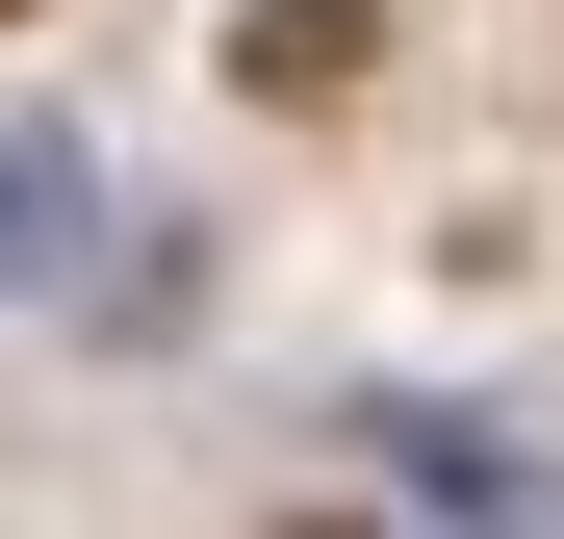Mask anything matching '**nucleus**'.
Listing matches in <instances>:
<instances>
[{"label": "nucleus", "mask_w": 564, "mask_h": 539, "mask_svg": "<svg viewBox=\"0 0 564 539\" xmlns=\"http://www.w3.org/2000/svg\"><path fill=\"white\" fill-rule=\"evenodd\" d=\"M359 26H386V0H257V77H282V104H334V77H359Z\"/></svg>", "instance_id": "obj_1"}, {"label": "nucleus", "mask_w": 564, "mask_h": 539, "mask_svg": "<svg viewBox=\"0 0 564 539\" xmlns=\"http://www.w3.org/2000/svg\"><path fill=\"white\" fill-rule=\"evenodd\" d=\"M0 26H26V0H0Z\"/></svg>", "instance_id": "obj_2"}]
</instances>
